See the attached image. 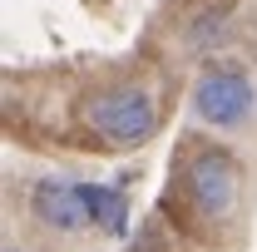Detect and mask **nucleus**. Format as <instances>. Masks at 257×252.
<instances>
[{
    "mask_svg": "<svg viewBox=\"0 0 257 252\" xmlns=\"http://www.w3.org/2000/svg\"><path fill=\"white\" fill-rule=\"evenodd\" d=\"M84 124L94 129L99 139H109L119 149H134V144L154 139L159 114H154V99L144 89H104V94L84 99Z\"/></svg>",
    "mask_w": 257,
    "mask_h": 252,
    "instance_id": "nucleus-1",
    "label": "nucleus"
},
{
    "mask_svg": "<svg viewBox=\"0 0 257 252\" xmlns=\"http://www.w3.org/2000/svg\"><path fill=\"white\" fill-rule=\"evenodd\" d=\"M188 198L203 218L223 222L237 208V158L227 149H198L188 163Z\"/></svg>",
    "mask_w": 257,
    "mask_h": 252,
    "instance_id": "nucleus-2",
    "label": "nucleus"
},
{
    "mask_svg": "<svg viewBox=\"0 0 257 252\" xmlns=\"http://www.w3.org/2000/svg\"><path fill=\"white\" fill-rule=\"evenodd\" d=\"M193 109H198L203 124H213V129H237L252 114V84H247V74L232 69V64L208 69L198 79V89H193Z\"/></svg>",
    "mask_w": 257,
    "mask_h": 252,
    "instance_id": "nucleus-3",
    "label": "nucleus"
},
{
    "mask_svg": "<svg viewBox=\"0 0 257 252\" xmlns=\"http://www.w3.org/2000/svg\"><path fill=\"white\" fill-rule=\"evenodd\" d=\"M30 213L55 232H79L89 227V203L79 183H64V178H40L30 188Z\"/></svg>",
    "mask_w": 257,
    "mask_h": 252,
    "instance_id": "nucleus-4",
    "label": "nucleus"
},
{
    "mask_svg": "<svg viewBox=\"0 0 257 252\" xmlns=\"http://www.w3.org/2000/svg\"><path fill=\"white\" fill-rule=\"evenodd\" d=\"M84 188V203H89V227H104L114 237L128 232V203L119 188H104V183H79Z\"/></svg>",
    "mask_w": 257,
    "mask_h": 252,
    "instance_id": "nucleus-5",
    "label": "nucleus"
}]
</instances>
